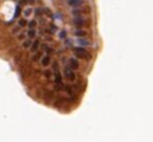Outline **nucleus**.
I'll list each match as a JSON object with an SVG mask.
<instances>
[{
  "label": "nucleus",
  "mask_w": 153,
  "mask_h": 142,
  "mask_svg": "<svg viewBox=\"0 0 153 142\" xmlns=\"http://www.w3.org/2000/svg\"><path fill=\"white\" fill-rule=\"evenodd\" d=\"M74 54L77 59L86 60V61H91L92 59V56L90 54V52L82 46H76V47H74Z\"/></svg>",
  "instance_id": "obj_1"
},
{
  "label": "nucleus",
  "mask_w": 153,
  "mask_h": 142,
  "mask_svg": "<svg viewBox=\"0 0 153 142\" xmlns=\"http://www.w3.org/2000/svg\"><path fill=\"white\" fill-rule=\"evenodd\" d=\"M64 74H65V77L67 78L69 81H75V80H76L75 71L73 70V69H71L70 66H66L65 67Z\"/></svg>",
  "instance_id": "obj_2"
},
{
  "label": "nucleus",
  "mask_w": 153,
  "mask_h": 142,
  "mask_svg": "<svg viewBox=\"0 0 153 142\" xmlns=\"http://www.w3.org/2000/svg\"><path fill=\"white\" fill-rule=\"evenodd\" d=\"M73 23H74V25L77 28H80V27H82L84 25V19L81 16H76L73 19Z\"/></svg>",
  "instance_id": "obj_3"
},
{
  "label": "nucleus",
  "mask_w": 153,
  "mask_h": 142,
  "mask_svg": "<svg viewBox=\"0 0 153 142\" xmlns=\"http://www.w3.org/2000/svg\"><path fill=\"white\" fill-rule=\"evenodd\" d=\"M69 66L71 69H73V70H77L79 69V61H78V59L77 58H71L69 60Z\"/></svg>",
  "instance_id": "obj_4"
},
{
  "label": "nucleus",
  "mask_w": 153,
  "mask_h": 142,
  "mask_svg": "<svg viewBox=\"0 0 153 142\" xmlns=\"http://www.w3.org/2000/svg\"><path fill=\"white\" fill-rule=\"evenodd\" d=\"M68 4L71 5V6H73V7H78V6H80V5H82L83 4V0H68Z\"/></svg>",
  "instance_id": "obj_5"
},
{
  "label": "nucleus",
  "mask_w": 153,
  "mask_h": 142,
  "mask_svg": "<svg viewBox=\"0 0 153 142\" xmlns=\"http://www.w3.org/2000/svg\"><path fill=\"white\" fill-rule=\"evenodd\" d=\"M77 44L79 46H82V47H86L90 45V41H87L84 38H78L77 39Z\"/></svg>",
  "instance_id": "obj_6"
},
{
  "label": "nucleus",
  "mask_w": 153,
  "mask_h": 142,
  "mask_svg": "<svg viewBox=\"0 0 153 142\" xmlns=\"http://www.w3.org/2000/svg\"><path fill=\"white\" fill-rule=\"evenodd\" d=\"M74 35H75L77 38H84V37L86 36V31H84V30H82V29L78 28V29H76V30H75Z\"/></svg>",
  "instance_id": "obj_7"
},
{
  "label": "nucleus",
  "mask_w": 153,
  "mask_h": 142,
  "mask_svg": "<svg viewBox=\"0 0 153 142\" xmlns=\"http://www.w3.org/2000/svg\"><path fill=\"white\" fill-rule=\"evenodd\" d=\"M39 46H40V41L39 40H35L33 43H31V51L32 52H37Z\"/></svg>",
  "instance_id": "obj_8"
},
{
  "label": "nucleus",
  "mask_w": 153,
  "mask_h": 142,
  "mask_svg": "<svg viewBox=\"0 0 153 142\" xmlns=\"http://www.w3.org/2000/svg\"><path fill=\"white\" fill-rule=\"evenodd\" d=\"M49 64H50V56H43V59H42V65H43V66L44 67H47Z\"/></svg>",
  "instance_id": "obj_9"
},
{
  "label": "nucleus",
  "mask_w": 153,
  "mask_h": 142,
  "mask_svg": "<svg viewBox=\"0 0 153 142\" xmlns=\"http://www.w3.org/2000/svg\"><path fill=\"white\" fill-rule=\"evenodd\" d=\"M27 36H28L29 39H33V38L37 36V31H35V29H29L28 32H27Z\"/></svg>",
  "instance_id": "obj_10"
},
{
  "label": "nucleus",
  "mask_w": 153,
  "mask_h": 142,
  "mask_svg": "<svg viewBox=\"0 0 153 142\" xmlns=\"http://www.w3.org/2000/svg\"><path fill=\"white\" fill-rule=\"evenodd\" d=\"M72 14L75 16H81V14H82V10H79V9H75V10H72Z\"/></svg>",
  "instance_id": "obj_11"
},
{
  "label": "nucleus",
  "mask_w": 153,
  "mask_h": 142,
  "mask_svg": "<svg viewBox=\"0 0 153 142\" xmlns=\"http://www.w3.org/2000/svg\"><path fill=\"white\" fill-rule=\"evenodd\" d=\"M31 43H32V42L30 41V39L25 40V41H24V42H23V47H24V48H28L29 46L31 45Z\"/></svg>",
  "instance_id": "obj_12"
},
{
  "label": "nucleus",
  "mask_w": 153,
  "mask_h": 142,
  "mask_svg": "<svg viewBox=\"0 0 153 142\" xmlns=\"http://www.w3.org/2000/svg\"><path fill=\"white\" fill-rule=\"evenodd\" d=\"M26 25H27L26 19H21V20L19 21V26H20V27H25Z\"/></svg>",
  "instance_id": "obj_13"
},
{
  "label": "nucleus",
  "mask_w": 153,
  "mask_h": 142,
  "mask_svg": "<svg viewBox=\"0 0 153 142\" xmlns=\"http://www.w3.org/2000/svg\"><path fill=\"white\" fill-rule=\"evenodd\" d=\"M20 13H21V6L20 5H17V6H16V12H15V16H14V17L15 18H17L19 15H20Z\"/></svg>",
  "instance_id": "obj_14"
},
{
  "label": "nucleus",
  "mask_w": 153,
  "mask_h": 142,
  "mask_svg": "<svg viewBox=\"0 0 153 142\" xmlns=\"http://www.w3.org/2000/svg\"><path fill=\"white\" fill-rule=\"evenodd\" d=\"M35 26H37V22H35L34 20H32V21H30V22L28 23L29 29H33V28H35Z\"/></svg>",
  "instance_id": "obj_15"
},
{
  "label": "nucleus",
  "mask_w": 153,
  "mask_h": 142,
  "mask_svg": "<svg viewBox=\"0 0 153 142\" xmlns=\"http://www.w3.org/2000/svg\"><path fill=\"white\" fill-rule=\"evenodd\" d=\"M31 12H32V10L30 7H28V9H26L24 10V16H25V17H29V16L31 15Z\"/></svg>",
  "instance_id": "obj_16"
},
{
  "label": "nucleus",
  "mask_w": 153,
  "mask_h": 142,
  "mask_svg": "<svg viewBox=\"0 0 153 142\" xmlns=\"http://www.w3.org/2000/svg\"><path fill=\"white\" fill-rule=\"evenodd\" d=\"M59 39H66L67 38V31L66 30H62V31H59Z\"/></svg>",
  "instance_id": "obj_17"
},
{
  "label": "nucleus",
  "mask_w": 153,
  "mask_h": 142,
  "mask_svg": "<svg viewBox=\"0 0 153 142\" xmlns=\"http://www.w3.org/2000/svg\"><path fill=\"white\" fill-rule=\"evenodd\" d=\"M56 31V26L55 25H50V32L51 34H54Z\"/></svg>",
  "instance_id": "obj_18"
},
{
  "label": "nucleus",
  "mask_w": 153,
  "mask_h": 142,
  "mask_svg": "<svg viewBox=\"0 0 153 142\" xmlns=\"http://www.w3.org/2000/svg\"><path fill=\"white\" fill-rule=\"evenodd\" d=\"M71 43H72V41H71V40H66V45H67V46H69V47H70Z\"/></svg>",
  "instance_id": "obj_19"
},
{
  "label": "nucleus",
  "mask_w": 153,
  "mask_h": 142,
  "mask_svg": "<svg viewBox=\"0 0 153 142\" xmlns=\"http://www.w3.org/2000/svg\"><path fill=\"white\" fill-rule=\"evenodd\" d=\"M41 13H42V10H41L40 9H38V10H35V15H41Z\"/></svg>",
  "instance_id": "obj_20"
},
{
  "label": "nucleus",
  "mask_w": 153,
  "mask_h": 142,
  "mask_svg": "<svg viewBox=\"0 0 153 142\" xmlns=\"http://www.w3.org/2000/svg\"><path fill=\"white\" fill-rule=\"evenodd\" d=\"M23 38H24V34H21L20 36H19V39H20V40H22Z\"/></svg>",
  "instance_id": "obj_21"
},
{
  "label": "nucleus",
  "mask_w": 153,
  "mask_h": 142,
  "mask_svg": "<svg viewBox=\"0 0 153 142\" xmlns=\"http://www.w3.org/2000/svg\"><path fill=\"white\" fill-rule=\"evenodd\" d=\"M20 3L21 4H25L26 3V0H20Z\"/></svg>",
  "instance_id": "obj_22"
},
{
  "label": "nucleus",
  "mask_w": 153,
  "mask_h": 142,
  "mask_svg": "<svg viewBox=\"0 0 153 142\" xmlns=\"http://www.w3.org/2000/svg\"><path fill=\"white\" fill-rule=\"evenodd\" d=\"M45 74H46V76H47V77H49V76H50V75H49V74H50V72H49V71H46Z\"/></svg>",
  "instance_id": "obj_23"
}]
</instances>
